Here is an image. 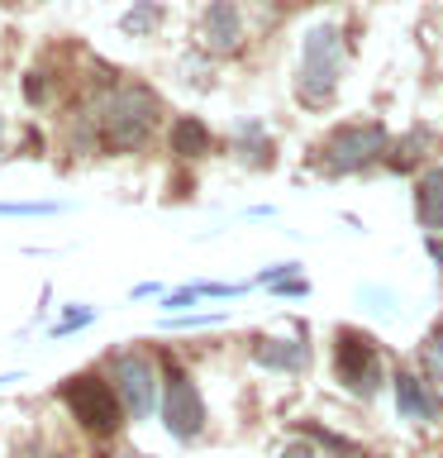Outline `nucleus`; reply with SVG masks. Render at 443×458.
<instances>
[{
	"mask_svg": "<svg viewBox=\"0 0 443 458\" xmlns=\"http://www.w3.org/2000/svg\"><path fill=\"white\" fill-rule=\"evenodd\" d=\"M414 215L429 234H443V167H429L414 182Z\"/></svg>",
	"mask_w": 443,
	"mask_h": 458,
	"instance_id": "11",
	"label": "nucleus"
},
{
	"mask_svg": "<svg viewBox=\"0 0 443 458\" xmlns=\"http://www.w3.org/2000/svg\"><path fill=\"white\" fill-rule=\"evenodd\" d=\"M96 120H100V134H105L110 148H138L157 124V96L148 86H114L100 100Z\"/></svg>",
	"mask_w": 443,
	"mask_h": 458,
	"instance_id": "2",
	"label": "nucleus"
},
{
	"mask_svg": "<svg viewBox=\"0 0 443 458\" xmlns=\"http://www.w3.org/2000/svg\"><path fill=\"white\" fill-rule=\"evenodd\" d=\"M253 363L272 372H305L310 368V344L300 339H257L253 344Z\"/></svg>",
	"mask_w": 443,
	"mask_h": 458,
	"instance_id": "9",
	"label": "nucleus"
},
{
	"mask_svg": "<svg viewBox=\"0 0 443 458\" xmlns=\"http://www.w3.org/2000/svg\"><path fill=\"white\" fill-rule=\"evenodd\" d=\"M171 153H181V157H200V153H210V129L200 124V120H177L171 124Z\"/></svg>",
	"mask_w": 443,
	"mask_h": 458,
	"instance_id": "12",
	"label": "nucleus"
},
{
	"mask_svg": "<svg viewBox=\"0 0 443 458\" xmlns=\"http://www.w3.org/2000/svg\"><path fill=\"white\" fill-rule=\"evenodd\" d=\"M200 38H205L210 53H234L243 38V14L234 0H210L205 14H200Z\"/></svg>",
	"mask_w": 443,
	"mask_h": 458,
	"instance_id": "8",
	"label": "nucleus"
},
{
	"mask_svg": "<svg viewBox=\"0 0 443 458\" xmlns=\"http://www.w3.org/2000/svg\"><path fill=\"white\" fill-rule=\"evenodd\" d=\"M24 96H29V100H43V81H38V72H34V77H29V86H24Z\"/></svg>",
	"mask_w": 443,
	"mask_h": 458,
	"instance_id": "18",
	"label": "nucleus"
},
{
	"mask_svg": "<svg viewBox=\"0 0 443 458\" xmlns=\"http://www.w3.org/2000/svg\"><path fill=\"white\" fill-rule=\"evenodd\" d=\"M277 458H314V449L310 444H291V449H281Z\"/></svg>",
	"mask_w": 443,
	"mask_h": 458,
	"instance_id": "17",
	"label": "nucleus"
},
{
	"mask_svg": "<svg viewBox=\"0 0 443 458\" xmlns=\"http://www.w3.org/2000/svg\"><path fill=\"white\" fill-rule=\"evenodd\" d=\"M157 24H163V5H153V0H138V5L120 20L124 34H148V29H157Z\"/></svg>",
	"mask_w": 443,
	"mask_h": 458,
	"instance_id": "13",
	"label": "nucleus"
},
{
	"mask_svg": "<svg viewBox=\"0 0 443 458\" xmlns=\"http://www.w3.org/2000/svg\"><path fill=\"white\" fill-rule=\"evenodd\" d=\"M381 153H386V129L377 120H348L320 143V167L329 177H343V172L372 167Z\"/></svg>",
	"mask_w": 443,
	"mask_h": 458,
	"instance_id": "3",
	"label": "nucleus"
},
{
	"mask_svg": "<svg viewBox=\"0 0 443 458\" xmlns=\"http://www.w3.org/2000/svg\"><path fill=\"white\" fill-rule=\"evenodd\" d=\"M57 200H0V215H57Z\"/></svg>",
	"mask_w": 443,
	"mask_h": 458,
	"instance_id": "15",
	"label": "nucleus"
},
{
	"mask_svg": "<svg viewBox=\"0 0 443 458\" xmlns=\"http://www.w3.org/2000/svg\"><path fill=\"white\" fill-rule=\"evenodd\" d=\"M396 406H400V415L405 420H439V396L429 392V382H420L414 372H396Z\"/></svg>",
	"mask_w": 443,
	"mask_h": 458,
	"instance_id": "10",
	"label": "nucleus"
},
{
	"mask_svg": "<svg viewBox=\"0 0 443 458\" xmlns=\"http://www.w3.org/2000/svg\"><path fill=\"white\" fill-rule=\"evenodd\" d=\"M420 358H424V372H429V382H443V320L424 335V349H420Z\"/></svg>",
	"mask_w": 443,
	"mask_h": 458,
	"instance_id": "14",
	"label": "nucleus"
},
{
	"mask_svg": "<svg viewBox=\"0 0 443 458\" xmlns=\"http://www.w3.org/2000/svg\"><path fill=\"white\" fill-rule=\"evenodd\" d=\"M91 320H96V310H91V306H86V310H67L63 320L53 325V335H67V329H81V325H91Z\"/></svg>",
	"mask_w": 443,
	"mask_h": 458,
	"instance_id": "16",
	"label": "nucleus"
},
{
	"mask_svg": "<svg viewBox=\"0 0 443 458\" xmlns=\"http://www.w3.org/2000/svg\"><path fill=\"white\" fill-rule=\"evenodd\" d=\"M429 258H434V263L443 267V239H439V234H429Z\"/></svg>",
	"mask_w": 443,
	"mask_h": 458,
	"instance_id": "19",
	"label": "nucleus"
},
{
	"mask_svg": "<svg viewBox=\"0 0 443 458\" xmlns=\"http://www.w3.org/2000/svg\"><path fill=\"white\" fill-rule=\"evenodd\" d=\"M334 372H339V382L348 386L353 396H377V386H381V358H377V349H372V339L367 335H353V329H339Z\"/></svg>",
	"mask_w": 443,
	"mask_h": 458,
	"instance_id": "6",
	"label": "nucleus"
},
{
	"mask_svg": "<svg viewBox=\"0 0 443 458\" xmlns=\"http://www.w3.org/2000/svg\"><path fill=\"white\" fill-rule=\"evenodd\" d=\"M110 382L120 406L134 415V420H148L157 406V368L148 353H114L110 358Z\"/></svg>",
	"mask_w": 443,
	"mask_h": 458,
	"instance_id": "5",
	"label": "nucleus"
},
{
	"mask_svg": "<svg viewBox=\"0 0 443 458\" xmlns=\"http://www.w3.org/2000/svg\"><path fill=\"white\" fill-rule=\"evenodd\" d=\"M163 425L171 439H196L205 429V401H200L196 382L186 372L171 368L167 382H163Z\"/></svg>",
	"mask_w": 443,
	"mask_h": 458,
	"instance_id": "7",
	"label": "nucleus"
},
{
	"mask_svg": "<svg viewBox=\"0 0 443 458\" xmlns=\"http://www.w3.org/2000/svg\"><path fill=\"white\" fill-rule=\"evenodd\" d=\"M339 77H343V38H339V29L334 24H314L305 34V48H300L296 96L320 110L324 100H334Z\"/></svg>",
	"mask_w": 443,
	"mask_h": 458,
	"instance_id": "1",
	"label": "nucleus"
},
{
	"mask_svg": "<svg viewBox=\"0 0 443 458\" xmlns=\"http://www.w3.org/2000/svg\"><path fill=\"white\" fill-rule=\"evenodd\" d=\"M63 401L67 411L77 415L86 429H96V435H110V429H120V396H114L110 382H100L96 372H81V377H67L63 386Z\"/></svg>",
	"mask_w": 443,
	"mask_h": 458,
	"instance_id": "4",
	"label": "nucleus"
},
{
	"mask_svg": "<svg viewBox=\"0 0 443 458\" xmlns=\"http://www.w3.org/2000/svg\"><path fill=\"white\" fill-rule=\"evenodd\" d=\"M0 134H5V114H0Z\"/></svg>",
	"mask_w": 443,
	"mask_h": 458,
	"instance_id": "21",
	"label": "nucleus"
},
{
	"mask_svg": "<svg viewBox=\"0 0 443 458\" xmlns=\"http://www.w3.org/2000/svg\"><path fill=\"white\" fill-rule=\"evenodd\" d=\"M34 458H53V454H48V449H38V454H34Z\"/></svg>",
	"mask_w": 443,
	"mask_h": 458,
	"instance_id": "20",
	"label": "nucleus"
}]
</instances>
